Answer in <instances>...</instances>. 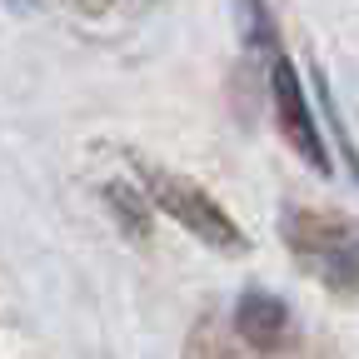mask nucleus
Returning <instances> with one entry per match:
<instances>
[{
  "label": "nucleus",
  "instance_id": "obj_4",
  "mask_svg": "<svg viewBox=\"0 0 359 359\" xmlns=\"http://www.w3.org/2000/svg\"><path fill=\"white\" fill-rule=\"evenodd\" d=\"M235 334H240L245 349L275 359V354H285V349L294 344V314H290L285 299L264 294V290H250V294H240V304H235Z\"/></svg>",
  "mask_w": 359,
  "mask_h": 359
},
{
  "label": "nucleus",
  "instance_id": "obj_3",
  "mask_svg": "<svg viewBox=\"0 0 359 359\" xmlns=\"http://www.w3.org/2000/svg\"><path fill=\"white\" fill-rule=\"evenodd\" d=\"M269 95H275V120L285 130V140L314 165V170H330V155H325V135L320 125H314V105L304 100V85L290 65V55L280 50V45H269Z\"/></svg>",
  "mask_w": 359,
  "mask_h": 359
},
{
  "label": "nucleus",
  "instance_id": "obj_1",
  "mask_svg": "<svg viewBox=\"0 0 359 359\" xmlns=\"http://www.w3.org/2000/svg\"><path fill=\"white\" fill-rule=\"evenodd\" d=\"M285 245L304 275H314L330 294H359V224L339 210L294 205L285 215Z\"/></svg>",
  "mask_w": 359,
  "mask_h": 359
},
{
  "label": "nucleus",
  "instance_id": "obj_2",
  "mask_svg": "<svg viewBox=\"0 0 359 359\" xmlns=\"http://www.w3.org/2000/svg\"><path fill=\"white\" fill-rule=\"evenodd\" d=\"M145 190H150V205H160L175 224H185L190 235H200L205 245L235 255V250H250L245 230L215 205V195H205L195 180H180V175H165V170H145Z\"/></svg>",
  "mask_w": 359,
  "mask_h": 359
}]
</instances>
